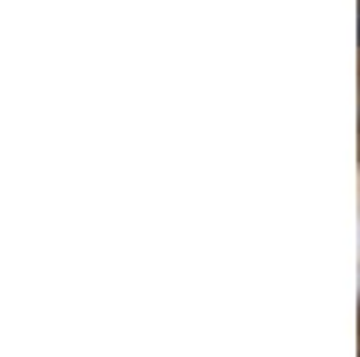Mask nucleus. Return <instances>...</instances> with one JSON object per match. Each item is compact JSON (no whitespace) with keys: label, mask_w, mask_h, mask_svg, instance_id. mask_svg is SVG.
I'll return each mask as SVG.
<instances>
[{"label":"nucleus","mask_w":360,"mask_h":357,"mask_svg":"<svg viewBox=\"0 0 360 357\" xmlns=\"http://www.w3.org/2000/svg\"><path fill=\"white\" fill-rule=\"evenodd\" d=\"M356 11H360V8H356ZM356 37H360V22H356Z\"/></svg>","instance_id":"1"}]
</instances>
